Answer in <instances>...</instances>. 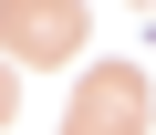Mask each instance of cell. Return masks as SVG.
I'll list each match as a JSON object with an SVG mask.
<instances>
[{"instance_id":"cell-1","label":"cell","mask_w":156,"mask_h":135,"mask_svg":"<svg viewBox=\"0 0 156 135\" xmlns=\"http://www.w3.org/2000/svg\"><path fill=\"white\" fill-rule=\"evenodd\" d=\"M0 31H11V52H31V62H62L73 52V11H62V0H11Z\"/></svg>"},{"instance_id":"cell-2","label":"cell","mask_w":156,"mask_h":135,"mask_svg":"<svg viewBox=\"0 0 156 135\" xmlns=\"http://www.w3.org/2000/svg\"><path fill=\"white\" fill-rule=\"evenodd\" d=\"M135 114H146V83H135V73H94V94H83V135H135Z\"/></svg>"}]
</instances>
